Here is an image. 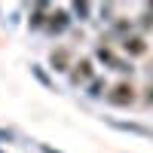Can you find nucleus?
Here are the masks:
<instances>
[{
  "instance_id": "f257e3e1",
  "label": "nucleus",
  "mask_w": 153,
  "mask_h": 153,
  "mask_svg": "<svg viewBox=\"0 0 153 153\" xmlns=\"http://www.w3.org/2000/svg\"><path fill=\"white\" fill-rule=\"evenodd\" d=\"M110 101H113V104H126V101H132V89H129V86H120L117 95H113Z\"/></svg>"
},
{
  "instance_id": "f03ea898",
  "label": "nucleus",
  "mask_w": 153,
  "mask_h": 153,
  "mask_svg": "<svg viewBox=\"0 0 153 153\" xmlns=\"http://www.w3.org/2000/svg\"><path fill=\"white\" fill-rule=\"evenodd\" d=\"M86 76H89V65L83 61V65H80V71H76V76H74V80H86Z\"/></svg>"
}]
</instances>
